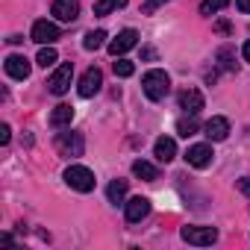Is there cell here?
I'll use <instances>...</instances> for the list:
<instances>
[{"mask_svg":"<svg viewBox=\"0 0 250 250\" xmlns=\"http://www.w3.org/2000/svg\"><path fill=\"white\" fill-rule=\"evenodd\" d=\"M133 174H136L139 180H145V183L159 180V168L150 165V162H145V159H136V162H133Z\"/></svg>","mask_w":250,"mask_h":250,"instance_id":"17","label":"cell"},{"mask_svg":"<svg viewBox=\"0 0 250 250\" xmlns=\"http://www.w3.org/2000/svg\"><path fill=\"white\" fill-rule=\"evenodd\" d=\"M235 186H238V191H241V194H247V197H250V177H241Z\"/></svg>","mask_w":250,"mask_h":250,"instance_id":"28","label":"cell"},{"mask_svg":"<svg viewBox=\"0 0 250 250\" xmlns=\"http://www.w3.org/2000/svg\"><path fill=\"white\" fill-rule=\"evenodd\" d=\"M218 62L224 71H235V59H232V47H221L218 50Z\"/></svg>","mask_w":250,"mask_h":250,"instance_id":"24","label":"cell"},{"mask_svg":"<svg viewBox=\"0 0 250 250\" xmlns=\"http://www.w3.org/2000/svg\"><path fill=\"white\" fill-rule=\"evenodd\" d=\"M127 6V0H97L94 3V15H109L115 9H124Z\"/></svg>","mask_w":250,"mask_h":250,"instance_id":"21","label":"cell"},{"mask_svg":"<svg viewBox=\"0 0 250 250\" xmlns=\"http://www.w3.org/2000/svg\"><path fill=\"white\" fill-rule=\"evenodd\" d=\"M142 91H145V97L147 100H165V94L171 91V77L165 74V71H159V68H153V71H147L145 77H142Z\"/></svg>","mask_w":250,"mask_h":250,"instance_id":"1","label":"cell"},{"mask_svg":"<svg viewBox=\"0 0 250 250\" xmlns=\"http://www.w3.org/2000/svg\"><path fill=\"white\" fill-rule=\"evenodd\" d=\"M100 85H103V74H100V68H88V71L80 77L77 91H80V97H94V94L100 91Z\"/></svg>","mask_w":250,"mask_h":250,"instance_id":"8","label":"cell"},{"mask_svg":"<svg viewBox=\"0 0 250 250\" xmlns=\"http://www.w3.org/2000/svg\"><path fill=\"white\" fill-rule=\"evenodd\" d=\"M42 68H53L56 62H59V53H56V47H50V44H42V50H39V59H36Z\"/></svg>","mask_w":250,"mask_h":250,"instance_id":"20","label":"cell"},{"mask_svg":"<svg viewBox=\"0 0 250 250\" xmlns=\"http://www.w3.org/2000/svg\"><path fill=\"white\" fill-rule=\"evenodd\" d=\"M124 215H127L130 224L145 221V218L150 215V200H147V197H133V200H127V203H124Z\"/></svg>","mask_w":250,"mask_h":250,"instance_id":"10","label":"cell"},{"mask_svg":"<svg viewBox=\"0 0 250 250\" xmlns=\"http://www.w3.org/2000/svg\"><path fill=\"white\" fill-rule=\"evenodd\" d=\"M200 130V121L194 118V115H188V118H180L177 121V133L183 136V139H188V136H194Z\"/></svg>","mask_w":250,"mask_h":250,"instance_id":"19","label":"cell"},{"mask_svg":"<svg viewBox=\"0 0 250 250\" xmlns=\"http://www.w3.org/2000/svg\"><path fill=\"white\" fill-rule=\"evenodd\" d=\"M136 74V65L130 62V59H124V56H118V62H115V77H133Z\"/></svg>","mask_w":250,"mask_h":250,"instance_id":"23","label":"cell"},{"mask_svg":"<svg viewBox=\"0 0 250 250\" xmlns=\"http://www.w3.org/2000/svg\"><path fill=\"white\" fill-rule=\"evenodd\" d=\"M9 139H12V130H9V124H3L0 127V145H9Z\"/></svg>","mask_w":250,"mask_h":250,"instance_id":"27","label":"cell"},{"mask_svg":"<svg viewBox=\"0 0 250 250\" xmlns=\"http://www.w3.org/2000/svg\"><path fill=\"white\" fill-rule=\"evenodd\" d=\"M235 6H238L244 15H250V0H235Z\"/></svg>","mask_w":250,"mask_h":250,"instance_id":"29","label":"cell"},{"mask_svg":"<svg viewBox=\"0 0 250 250\" xmlns=\"http://www.w3.org/2000/svg\"><path fill=\"white\" fill-rule=\"evenodd\" d=\"M142 56H145V59H156V50H153V47H145Z\"/></svg>","mask_w":250,"mask_h":250,"instance_id":"31","label":"cell"},{"mask_svg":"<svg viewBox=\"0 0 250 250\" xmlns=\"http://www.w3.org/2000/svg\"><path fill=\"white\" fill-rule=\"evenodd\" d=\"M3 68H6V74H9L12 80H27V77H30V62H27V56H21V53L6 56Z\"/></svg>","mask_w":250,"mask_h":250,"instance_id":"12","label":"cell"},{"mask_svg":"<svg viewBox=\"0 0 250 250\" xmlns=\"http://www.w3.org/2000/svg\"><path fill=\"white\" fill-rule=\"evenodd\" d=\"M103 42H106V33H103V30H94V33H88V36L83 39V47H85V50H100Z\"/></svg>","mask_w":250,"mask_h":250,"instance_id":"22","label":"cell"},{"mask_svg":"<svg viewBox=\"0 0 250 250\" xmlns=\"http://www.w3.org/2000/svg\"><path fill=\"white\" fill-rule=\"evenodd\" d=\"M177 100H180V109L188 112V115H197V112L203 109V94H200L197 88H183Z\"/></svg>","mask_w":250,"mask_h":250,"instance_id":"13","label":"cell"},{"mask_svg":"<svg viewBox=\"0 0 250 250\" xmlns=\"http://www.w3.org/2000/svg\"><path fill=\"white\" fill-rule=\"evenodd\" d=\"M71 121H74V109H71L68 103H59V106H53V112H50V127L62 130V127H68Z\"/></svg>","mask_w":250,"mask_h":250,"instance_id":"16","label":"cell"},{"mask_svg":"<svg viewBox=\"0 0 250 250\" xmlns=\"http://www.w3.org/2000/svg\"><path fill=\"white\" fill-rule=\"evenodd\" d=\"M50 12L56 15V21L71 24V21H77V15H80V3H77V0H53Z\"/></svg>","mask_w":250,"mask_h":250,"instance_id":"11","label":"cell"},{"mask_svg":"<svg viewBox=\"0 0 250 250\" xmlns=\"http://www.w3.org/2000/svg\"><path fill=\"white\" fill-rule=\"evenodd\" d=\"M180 235H183V241L197 244V247H209V244L218 241V229L215 227H183Z\"/></svg>","mask_w":250,"mask_h":250,"instance_id":"3","label":"cell"},{"mask_svg":"<svg viewBox=\"0 0 250 250\" xmlns=\"http://www.w3.org/2000/svg\"><path fill=\"white\" fill-rule=\"evenodd\" d=\"M241 56H244V62H250V39L244 42V47H241Z\"/></svg>","mask_w":250,"mask_h":250,"instance_id":"30","label":"cell"},{"mask_svg":"<svg viewBox=\"0 0 250 250\" xmlns=\"http://www.w3.org/2000/svg\"><path fill=\"white\" fill-rule=\"evenodd\" d=\"M106 197L112 203H124V197H127V180H112L106 186Z\"/></svg>","mask_w":250,"mask_h":250,"instance_id":"18","label":"cell"},{"mask_svg":"<svg viewBox=\"0 0 250 250\" xmlns=\"http://www.w3.org/2000/svg\"><path fill=\"white\" fill-rule=\"evenodd\" d=\"M224 6H229V0H203V3H200V12H203V15H212V12H221Z\"/></svg>","mask_w":250,"mask_h":250,"instance_id":"25","label":"cell"},{"mask_svg":"<svg viewBox=\"0 0 250 250\" xmlns=\"http://www.w3.org/2000/svg\"><path fill=\"white\" fill-rule=\"evenodd\" d=\"M212 159H215V153H212V145H191L188 150H186V162L191 165V168H209L212 165Z\"/></svg>","mask_w":250,"mask_h":250,"instance_id":"7","label":"cell"},{"mask_svg":"<svg viewBox=\"0 0 250 250\" xmlns=\"http://www.w3.org/2000/svg\"><path fill=\"white\" fill-rule=\"evenodd\" d=\"M203 130H206V136H209L212 142H224V139L229 136V121L221 118V115H215V118H209V121L203 124Z\"/></svg>","mask_w":250,"mask_h":250,"instance_id":"14","label":"cell"},{"mask_svg":"<svg viewBox=\"0 0 250 250\" xmlns=\"http://www.w3.org/2000/svg\"><path fill=\"white\" fill-rule=\"evenodd\" d=\"M30 36H33V42H39V44H53V42L62 36V30H59L53 21H36Z\"/></svg>","mask_w":250,"mask_h":250,"instance_id":"9","label":"cell"},{"mask_svg":"<svg viewBox=\"0 0 250 250\" xmlns=\"http://www.w3.org/2000/svg\"><path fill=\"white\" fill-rule=\"evenodd\" d=\"M136 44H139V33H136V30H121V33L109 42V53L118 59V56H124L127 50H133Z\"/></svg>","mask_w":250,"mask_h":250,"instance_id":"6","label":"cell"},{"mask_svg":"<svg viewBox=\"0 0 250 250\" xmlns=\"http://www.w3.org/2000/svg\"><path fill=\"white\" fill-rule=\"evenodd\" d=\"M65 183L74 188V191H91L94 188V174L85 168V165H68L65 168Z\"/></svg>","mask_w":250,"mask_h":250,"instance_id":"2","label":"cell"},{"mask_svg":"<svg viewBox=\"0 0 250 250\" xmlns=\"http://www.w3.org/2000/svg\"><path fill=\"white\" fill-rule=\"evenodd\" d=\"M71 80H74V65H71V62L59 65V68L53 71V77L47 80V88H50V94L62 97V94H65V91L71 88Z\"/></svg>","mask_w":250,"mask_h":250,"instance_id":"5","label":"cell"},{"mask_svg":"<svg viewBox=\"0 0 250 250\" xmlns=\"http://www.w3.org/2000/svg\"><path fill=\"white\" fill-rule=\"evenodd\" d=\"M162 3H168V0H145V3H142V15H153Z\"/></svg>","mask_w":250,"mask_h":250,"instance_id":"26","label":"cell"},{"mask_svg":"<svg viewBox=\"0 0 250 250\" xmlns=\"http://www.w3.org/2000/svg\"><path fill=\"white\" fill-rule=\"evenodd\" d=\"M153 156L159 159V162H171L174 156H177V142L174 139H168V136H162V139H156V145H153Z\"/></svg>","mask_w":250,"mask_h":250,"instance_id":"15","label":"cell"},{"mask_svg":"<svg viewBox=\"0 0 250 250\" xmlns=\"http://www.w3.org/2000/svg\"><path fill=\"white\" fill-rule=\"evenodd\" d=\"M56 150H59L62 156H68V159H77V156H83L85 142H83L80 133H59V136H56Z\"/></svg>","mask_w":250,"mask_h":250,"instance_id":"4","label":"cell"}]
</instances>
